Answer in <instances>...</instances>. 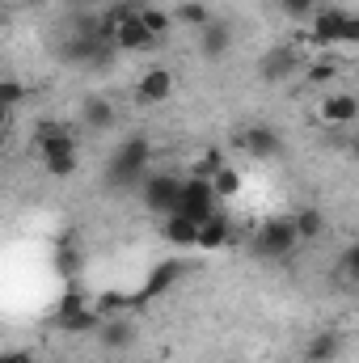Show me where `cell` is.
I'll use <instances>...</instances> for the list:
<instances>
[{
	"instance_id": "cell-1",
	"label": "cell",
	"mask_w": 359,
	"mask_h": 363,
	"mask_svg": "<svg viewBox=\"0 0 359 363\" xmlns=\"http://www.w3.org/2000/svg\"><path fill=\"white\" fill-rule=\"evenodd\" d=\"M309 43L317 51H334V47H355L359 43V21L338 9V4H317L309 13Z\"/></svg>"
},
{
	"instance_id": "cell-2",
	"label": "cell",
	"mask_w": 359,
	"mask_h": 363,
	"mask_svg": "<svg viewBox=\"0 0 359 363\" xmlns=\"http://www.w3.org/2000/svg\"><path fill=\"white\" fill-rule=\"evenodd\" d=\"M34 148H38L43 169H47L51 178H72L77 165H81V157H77V140H72V131L60 127V123H43L38 135H34Z\"/></svg>"
},
{
	"instance_id": "cell-3",
	"label": "cell",
	"mask_w": 359,
	"mask_h": 363,
	"mask_svg": "<svg viewBox=\"0 0 359 363\" xmlns=\"http://www.w3.org/2000/svg\"><path fill=\"white\" fill-rule=\"evenodd\" d=\"M148 169H153V144L144 135H131V140H123L114 148L106 178L114 182V186H127L131 190V186H140V182L148 178Z\"/></svg>"
},
{
	"instance_id": "cell-4",
	"label": "cell",
	"mask_w": 359,
	"mask_h": 363,
	"mask_svg": "<svg viewBox=\"0 0 359 363\" xmlns=\"http://www.w3.org/2000/svg\"><path fill=\"white\" fill-rule=\"evenodd\" d=\"M296 245L300 241H296L292 216H270V220L258 224V233H254V254H263V258H292Z\"/></svg>"
},
{
	"instance_id": "cell-5",
	"label": "cell",
	"mask_w": 359,
	"mask_h": 363,
	"mask_svg": "<svg viewBox=\"0 0 359 363\" xmlns=\"http://www.w3.org/2000/svg\"><path fill=\"white\" fill-rule=\"evenodd\" d=\"M178 186H182L178 174L148 169V178L140 182L136 190H140V203H144L153 216H170V211H178Z\"/></svg>"
},
{
	"instance_id": "cell-6",
	"label": "cell",
	"mask_w": 359,
	"mask_h": 363,
	"mask_svg": "<svg viewBox=\"0 0 359 363\" xmlns=\"http://www.w3.org/2000/svg\"><path fill=\"white\" fill-rule=\"evenodd\" d=\"M216 203H220V199H216V190H211L207 178H194V174L182 178V186H178V211L182 216H190L194 224H203V220L216 211Z\"/></svg>"
},
{
	"instance_id": "cell-7",
	"label": "cell",
	"mask_w": 359,
	"mask_h": 363,
	"mask_svg": "<svg viewBox=\"0 0 359 363\" xmlns=\"http://www.w3.org/2000/svg\"><path fill=\"white\" fill-rule=\"evenodd\" d=\"M178 89V77L165 68V64H153V68H144L140 72V81H136V101L140 106H165L170 97Z\"/></svg>"
},
{
	"instance_id": "cell-8",
	"label": "cell",
	"mask_w": 359,
	"mask_h": 363,
	"mask_svg": "<svg viewBox=\"0 0 359 363\" xmlns=\"http://www.w3.org/2000/svg\"><path fill=\"white\" fill-rule=\"evenodd\" d=\"M296 72H300V51H296L292 43L270 47L267 55L258 60V77H263V85H283V81H292Z\"/></svg>"
},
{
	"instance_id": "cell-9",
	"label": "cell",
	"mask_w": 359,
	"mask_h": 363,
	"mask_svg": "<svg viewBox=\"0 0 359 363\" xmlns=\"http://www.w3.org/2000/svg\"><path fill=\"white\" fill-rule=\"evenodd\" d=\"M93 338H97L101 351H131L136 338H140V330H136V317L114 313V317H101V325L93 330Z\"/></svg>"
},
{
	"instance_id": "cell-10",
	"label": "cell",
	"mask_w": 359,
	"mask_h": 363,
	"mask_svg": "<svg viewBox=\"0 0 359 363\" xmlns=\"http://www.w3.org/2000/svg\"><path fill=\"white\" fill-rule=\"evenodd\" d=\"M317 118L326 127H351L359 118V97L347 89H330L321 97V106H317Z\"/></svg>"
},
{
	"instance_id": "cell-11",
	"label": "cell",
	"mask_w": 359,
	"mask_h": 363,
	"mask_svg": "<svg viewBox=\"0 0 359 363\" xmlns=\"http://www.w3.org/2000/svg\"><path fill=\"white\" fill-rule=\"evenodd\" d=\"M233 43H237V34H233V21H224V17H211L203 30H199V55L203 60H224L228 51H233Z\"/></svg>"
},
{
	"instance_id": "cell-12",
	"label": "cell",
	"mask_w": 359,
	"mask_h": 363,
	"mask_svg": "<svg viewBox=\"0 0 359 363\" xmlns=\"http://www.w3.org/2000/svg\"><path fill=\"white\" fill-rule=\"evenodd\" d=\"M182 274H186V262L178 258H170V262H161V267H153L148 279H144V287L136 291V304H148V300H157V296H165L174 283H178Z\"/></svg>"
},
{
	"instance_id": "cell-13",
	"label": "cell",
	"mask_w": 359,
	"mask_h": 363,
	"mask_svg": "<svg viewBox=\"0 0 359 363\" xmlns=\"http://www.w3.org/2000/svg\"><path fill=\"white\" fill-rule=\"evenodd\" d=\"M241 148H245V157H254V161H275V157L283 152V140H279L275 127L258 123V127H250V131L241 135Z\"/></svg>"
},
{
	"instance_id": "cell-14",
	"label": "cell",
	"mask_w": 359,
	"mask_h": 363,
	"mask_svg": "<svg viewBox=\"0 0 359 363\" xmlns=\"http://www.w3.org/2000/svg\"><path fill=\"white\" fill-rule=\"evenodd\" d=\"M194 237H199V224L182 211H170L161 216V241L174 245V250H194Z\"/></svg>"
},
{
	"instance_id": "cell-15",
	"label": "cell",
	"mask_w": 359,
	"mask_h": 363,
	"mask_svg": "<svg viewBox=\"0 0 359 363\" xmlns=\"http://www.w3.org/2000/svg\"><path fill=\"white\" fill-rule=\"evenodd\" d=\"M343 355V334L338 330H317L304 342V363H338Z\"/></svg>"
},
{
	"instance_id": "cell-16",
	"label": "cell",
	"mask_w": 359,
	"mask_h": 363,
	"mask_svg": "<svg viewBox=\"0 0 359 363\" xmlns=\"http://www.w3.org/2000/svg\"><path fill=\"white\" fill-rule=\"evenodd\" d=\"M228 237H233V224H228V216H220V211H211L203 224H199V237H194V250H224L228 245Z\"/></svg>"
},
{
	"instance_id": "cell-17",
	"label": "cell",
	"mask_w": 359,
	"mask_h": 363,
	"mask_svg": "<svg viewBox=\"0 0 359 363\" xmlns=\"http://www.w3.org/2000/svg\"><path fill=\"white\" fill-rule=\"evenodd\" d=\"M114 123H118V110H114L110 97H85V101H81V127H89V131H110Z\"/></svg>"
},
{
	"instance_id": "cell-18",
	"label": "cell",
	"mask_w": 359,
	"mask_h": 363,
	"mask_svg": "<svg viewBox=\"0 0 359 363\" xmlns=\"http://www.w3.org/2000/svg\"><path fill=\"white\" fill-rule=\"evenodd\" d=\"M292 228H296V241H321L326 237V211L321 207H300L292 211Z\"/></svg>"
},
{
	"instance_id": "cell-19",
	"label": "cell",
	"mask_w": 359,
	"mask_h": 363,
	"mask_svg": "<svg viewBox=\"0 0 359 363\" xmlns=\"http://www.w3.org/2000/svg\"><path fill=\"white\" fill-rule=\"evenodd\" d=\"M300 68H304V81H309V85H317V89H330V85L338 81V72H343V68H338V60H334L330 51H326V55H313V60H309V64H300Z\"/></svg>"
},
{
	"instance_id": "cell-20",
	"label": "cell",
	"mask_w": 359,
	"mask_h": 363,
	"mask_svg": "<svg viewBox=\"0 0 359 363\" xmlns=\"http://www.w3.org/2000/svg\"><path fill=\"white\" fill-rule=\"evenodd\" d=\"M89 304H93V296L81 287V279H72V283L64 287V296L55 300V313H51V321L60 325L64 317H72V313H81V308H89Z\"/></svg>"
},
{
	"instance_id": "cell-21",
	"label": "cell",
	"mask_w": 359,
	"mask_h": 363,
	"mask_svg": "<svg viewBox=\"0 0 359 363\" xmlns=\"http://www.w3.org/2000/svg\"><path fill=\"white\" fill-rule=\"evenodd\" d=\"M97 325H101V313L89 304V308H81V313L64 317L55 330H60V334H68V338H85V334H93V330H97Z\"/></svg>"
},
{
	"instance_id": "cell-22",
	"label": "cell",
	"mask_w": 359,
	"mask_h": 363,
	"mask_svg": "<svg viewBox=\"0 0 359 363\" xmlns=\"http://www.w3.org/2000/svg\"><path fill=\"white\" fill-rule=\"evenodd\" d=\"M170 17H174L178 26H190V30H203V26L211 21V9H207L203 0H182L178 9H170Z\"/></svg>"
},
{
	"instance_id": "cell-23",
	"label": "cell",
	"mask_w": 359,
	"mask_h": 363,
	"mask_svg": "<svg viewBox=\"0 0 359 363\" xmlns=\"http://www.w3.org/2000/svg\"><path fill=\"white\" fill-rule=\"evenodd\" d=\"M136 17H140V26L161 43L165 34H170V26H174V17H170V9H157V4H144V9H136Z\"/></svg>"
},
{
	"instance_id": "cell-24",
	"label": "cell",
	"mask_w": 359,
	"mask_h": 363,
	"mask_svg": "<svg viewBox=\"0 0 359 363\" xmlns=\"http://www.w3.org/2000/svg\"><path fill=\"white\" fill-rule=\"evenodd\" d=\"M207 182H211L216 199H233V194H241V169H237V165H228V161H224V165H220Z\"/></svg>"
},
{
	"instance_id": "cell-25",
	"label": "cell",
	"mask_w": 359,
	"mask_h": 363,
	"mask_svg": "<svg viewBox=\"0 0 359 363\" xmlns=\"http://www.w3.org/2000/svg\"><path fill=\"white\" fill-rule=\"evenodd\" d=\"M338 283H343V287H355L359 283V245H347V250H343V254H338Z\"/></svg>"
},
{
	"instance_id": "cell-26",
	"label": "cell",
	"mask_w": 359,
	"mask_h": 363,
	"mask_svg": "<svg viewBox=\"0 0 359 363\" xmlns=\"http://www.w3.org/2000/svg\"><path fill=\"white\" fill-rule=\"evenodd\" d=\"M21 101H26V81H17V77H0V106L13 110V106H21Z\"/></svg>"
},
{
	"instance_id": "cell-27",
	"label": "cell",
	"mask_w": 359,
	"mask_h": 363,
	"mask_svg": "<svg viewBox=\"0 0 359 363\" xmlns=\"http://www.w3.org/2000/svg\"><path fill=\"white\" fill-rule=\"evenodd\" d=\"M81 267H85V258H81L77 250H55V271L64 274L68 283H72V279L81 274Z\"/></svg>"
},
{
	"instance_id": "cell-28",
	"label": "cell",
	"mask_w": 359,
	"mask_h": 363,
	"mask_svg": "<svg viewBox=\"0 0 359 363\" xmlns=\"http://www.w3.org/2000/svg\"><path fill=\"white\" fill-rule=\"evenodd\" d=\"M220 165H224V152H220V148H207V152L190 165V174H194V178H211Z\"/></svg>"
},
{
	"instance_id": "cell-29",
	"label": "cell",
	"mask_w": 359,
	"mask_h": 363,
	"mask_svg": "<svg viewBox=\"0 0 359 363\" xmlns=\"http://www.w3.org/2000/svg\"><path fill=\"white\" fill-rule=\"evenodd\" d=\"M317 4H321V0H279V9H283V13H287L292 21H300V17H309V13H313Z\"/></svg>"
},
{
	"instance_id": "cell-30",
	"label": "cell",
	"mask_w": 359,
	"mask_h": 363,
	"mask_svg": "<svg viewBox=\"0 0 359 363\" xmlns=\"http://www.w3.org/2000/svg\"><path fill=\"white\" fill-rule=\"evenodd\" d=\"M0 363H38V359H34L30 347H4L0 351Z\"/></svg>"
},
{
	"instance_id": "cell-31",
	"label": "cell",
	"mask_w": 359,
	"mask_h": 363,
	"mask_svg": "<svg viewBox=\"0 0 359 363\" xmlns=\"http://www.w3.org/2000/svg\"><path fill=\"white\" fill-rule=\"evenodd\" d=\"M9 114H13V110H4V106H0V127H9Z\"/></svg>"
},
{
	"instance_id": "cell-32",
	"label": "cell",
	"mask_w": 359,
	"mask_h": 363,
	"mask_svg": "<svg viewBox=\"0 0 359 363\" xmlns=\"http://www.w3.org/2000/svg\"><path fill=\"white\" fill-rule=\"evenodd\" d=\"M4 135H9V131H4V127H0V152H4Z\"/></svg>"
},
{
	"instance_id": "cell-33",
	"label": "cell",
	"mask_w": 359,
	"mask_h": 363,
	"mask_svg": "<svg viewBox=\"0 0 359 363\" xmlns=\"http://www.w3.org/2000/svg\"><path fill=\"white\" fill-rule=\"evenodd\" d=\"M21 4H43V0H21Z\"/></svg>"
}]
</instances>
